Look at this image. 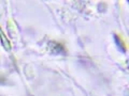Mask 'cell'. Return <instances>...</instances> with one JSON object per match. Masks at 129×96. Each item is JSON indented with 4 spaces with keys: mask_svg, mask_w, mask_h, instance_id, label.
<instances>
[{
    "mask_svg": "<svg viewBox=\"0 0 129 96\" xmlns=\"http://www.w3.org/2000/svg\"><path fill=\"white\" fill-rule=\"evenodd\" d=\"M0 38H1V40H2V45L5 46V48H6L7 50H10L11 49V46H10V44H9V41L7 40L6 35L3 34V32H2L1 29H0Z\"/></svg>",
    "mask_w": 129,
    "mask_h": 96,
    "instance_id": "6da1fadb",
    "label": "cell"
}]
</instances>
